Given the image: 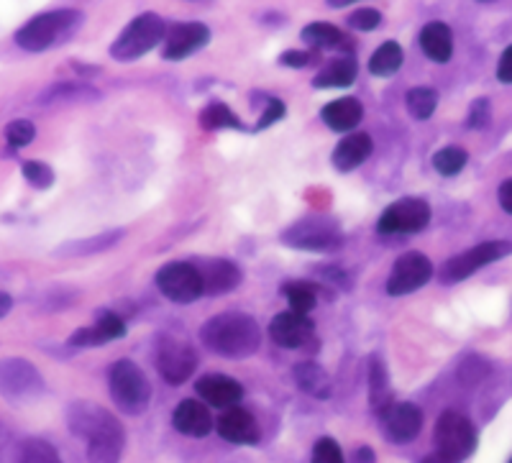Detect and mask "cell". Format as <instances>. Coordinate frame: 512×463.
I'll use <instances>...</instances> for the list:
<instances>
[{
  "label": "cell",
  "mask_w": 512,
  "mask_h": 463,
  "mask_svg": "<svg viewBox=\"0 0 512 463\" xmlns=\"http://www.w3.org/2000/svg\"><path fill=\"white\" fill-rule=\"evenodd\" d=\"M292 374H295L297 387L303 389L305 394H310V397H315V400H328L333 394V382L328 377V371L320 364H315V361L297 364Z\"/></svg>",
  "instance_id": "obj_27"
},
{
  "label": "cell",
  "mask_w": 512,
  "mask_h": 463,
  "mask_svg": "<svg viewBox=\"0 0 512 463\" xmlns=\"http://www.w3.org/2000/svg\"><path fill=\"white\" fill-rule=\"evenodd\" d=\"M308 62H313V54L297 52V49H292V52H285L280 57L282 67H292V70H300V67H305Z\"/></svg>",
  "instance_id": "obj_44"
},
{
  "label": "cell",
  "mask_w": 512,
  "mask_h": 463,
  "mask_svg": "<svg viewBox=\"0 0 512 463\" xmlns=\"http://www.w3.org/2000/svg\"><path fill=\"white\" fill-rule=\"evenodd\" d=\"M420 49L428 59L438 64H446L454 54V34L441 21H433V24H425L420 31Z\"/></svg>",
  "instance_id": "obj_25"
},
{
  "label": "cell",
  "mask_w": 512,
  "mask_h": 463,
  "mask_svg": "<svg viewBox=\"0 0 512 463\" xmlns=\"http://www.w3.org/2000/svg\"><path fill=\"white\" fill-rule=\"evenodd\" d=\"M164 36H167L164 18L159 13H141L113 41L111 57L118 62H134L152 52L157 44H164Z\"/></svg>",
  "instance_id": "obj_5"
},
{
  "label": "cell",
  "mask_w": 512,
  "mask_h": 463,
  "mask_svg": "<svg viewBox=\"0 0 512 463\" xmlns=\"http://www.w3.org/2000/svg\"><path fill=\"white\" fill-rule=\"evenodd\" d=\"M405 103H408L410 116H413L415 121H428L438 108V95L431 87H413L408 93V98H405Z\"/></svg>",
  "instance_id": "obj_32"
},
{
  "label": "cell",
  "mask_w": 512,
  "mask_h": 463,
  "mask_svg": "<svg viewBox=\"0 0 512 463\" xmlns=\"http://www.w3.org/2000/svg\"><path fill=\"white\" fill-rule=\"evenodd\" d=\"M13 307V297L8 295V292H0V318H6L8 313H11Z\"/></svg>",
  "instance_id": "obj_48"
},
{
  "label": "cell",
  "mask_w": 512,
  "mask_h": 463,
  "mask_svg": "<svg viewBox=\"0 0 512 463\" xmlns=\"http://www.w3.org/2000/svg\"><path fill=\"white\" fill-rule=\"evenodd\" d=\"M36 136V128L31 121H24V118H18V121H11L6 128V139L13 149H24L34 141Z\"/></svg>",
  "instance_id": "obj_39"
},
{
  "label": "cell",
  "mask_w": 512,
  "mask_h": 463,
  "mask_svg": "<svg viewBox=\"0 0 512 463\" xmlns=\"http://www.w3.org/2000/svg\"><path fill=\"white\" fill-rule=\"evenodd\" d=\"M21 172H24L26 182H29V185H34L36 190H49V187L54 185V169L44 162H36V159L24 162Z\"/></svg>",
  "instance_id": "obj_38"
},
{
  "label": "cell",
  "mask_w": 512,
  "mask_h": 463,
  "mask_svg": "<svg viewBox=\"0 0 512 463\" xmlns=\"http://www.w3.org/2000/svg\"><path fill=\"white\" fill-rule=\"evenodd\" d=\"M433 279V264L431 259L420 251H408V254H402L400 259L395 261V267H392L390 279H387V292L392 297H402L410 295V292H418L420 287Z\"/></svg>",
  "instance_id": "obj_13"
},
{
  "label": "cell",
  "mask_w": 512,
  "mask_h": 463,
  "mask_svg": "<svg viewBox=\"0 0 512 463\" xmlns=\"http://www.w3.org/2000/svg\"><path fill=\"white\" fill-rule=\"evenodd\" d=\"M67 428L85 443L90 463H118L126 448V430L121 420L98 402L77 400L67 407Z\"/></svg>",
  "instance_id": "obj_1"
},
{
  "label": "cell",
  "mask_w": 512,
  "mask_h": 463,
  "mask_svg": "<svg viewBox=\"0 0 512 463\" xmlns=\"http://www.w3.org/2000/svg\"><path fill=\"white\" fill-rule=\"evenodd\" d=\"M123 336H126V323H123V318H118V315L111 313V310H103L93 325H85V328L72 333L70 346L90 348V346H100V343L116 341V338H123Z\"/></svg>",
  "instance_id": "obj_18"
},
{
  "label": "cell",
  "mask_w": 512,
  "mask_h": 463,
  "mask_svg": "<svg viewBox=\"0 0 512 463\" xmlns=\"http://www.w3.org/2000/svg\"><path fill=\"white\" fill-rule=\"evenodd\" d=\"M216 428L223 440L236 443V446H256L259 438H262V430H259L256 417L249 410H244V407H231V410L223 412L218 417Z\"/></svg>",
  "instance_id": "obj_17"
},
{
  "label": "cell",
  "mask_w": 512,
  "mask_h": 463,
  "mask_svg": "<svg viewBox=\"0 0 512 463\" xmlns=\"http://www.w3.org/2000/svg\"><path fill=\"white\" fill-rule=\"evenodd\" d=\"M210 41V29L205 24H177L172 29H167V36H164V49L162 57L169 59V62H180V59H187L190 54L200 52Z\"/></svg>",
  "instance_id": "obj_15"
},
{
  "label": "cell",
  "mask_w": 512,
  "mask_h": 463,
  "mask_svg": "<svg viewBox=\"0 0 512 463\" xmlns=\"http://www.w3.org/2000/svg\"><path fill=\"white\" fill-rule=\"evenodd\" d=\"M459 382L466 384V387H477L484 377L489 374V364L482 359V356H466L464 361L459 364Z\"/></svg>",
  "instance_id": "obj_37"
},
{
  "label": "cell",
  "mask_w": 512,
  "mask_h": 463,
  "mask_svg": "<svg viewBox=\"0 0 512 463\" xmlns=\"http://www.w3.org/2000/svg\"><path fill=\"white\" fill-rule=\"evenodd\" d=\"M0 394L11 402H31L44 394V379L31 361L0 359Z\"/></svg>",
  "instance_id": "obj_8"
},
{
  "label": "cell",
  "mask_w": 512,
  "mask_h": 463,
  "mask_svg": "<svg viewBox=\"0 0 512 463\" xmlns=\"http://www.w3.org/2000/svg\"><path fill=\"white\" fill-rule=\"evenodd\" d=\"M157 287L167 300L180 302H195L198 297L205 295L203 277H200V269L190 261H172V264H164L157 272Z\"/></svg>",
  "instance_id": "obj_9"
},
{
  "label": "cell",
  "mask_w": 512,
  "mask_h": 463,
  "mask_svg": "<svg viewBox=\"0 0 512 463\" xmlns=\"http://www.w3.org/2000/svg\"><path fill=\"white\" fill-rule=\"evenodd\" d=\"M111 397L126 415H141L152 402V384L134 361L121 359L108 371Z\"/></svg>",
  "instance_id": "obj_4"
},
{
  "label": "cell",
  "mask_w": 512,
  "mask_h": 463,
  "mask_svg": "<svg viewBox=\"0 0 512 463\" xmlns=\"http://www.w3.org/2000/svg\"><path fill=\"white\" fill-rule=\"evenodd\" d=\"M402 62H405V54H402L400 44L397 41H384L369 59V72L377 77H390L400 70Z\"/></svg>",
  "instance_id": "obj_29"
},
{
  "label": "cell",
  "mask_w": 512,
  "mask_h": 463,
  "mask_svg": "<svg viewBox=\"0 0 512 463\" xmlns=\"http://www.w3.org/2000/svg\"><path fill=\"white\" fill-rule=\"evenodd\" d=\"M497 197H500V205L505 213L512 215V180H505L500 185V192H497Z\"/></svg>",
  "instance_id": "obj_46"
},
{
  "label": "cell",
  "mask_w": 512,
  "mask_h": 463,
  "mask_svg": "<svg viewBox=\"0 0 512 463\" xmlns=\"http://www.w3.org/2000/svg\"><path fill=\"white\" fill-rule=\"evenodd\" d=\"M200 269V277H203V287L205 295L218 297V295H228L241 284V269L228 259H210L205 261Z\"/></svg>",
  "instance_id": "obj_21"
},
{
  "label": "cell",
  "mask_w": 512,
  "mask_h": 463,
  "mask_svg": "<svg viewBox=\"0 0 512 463\" xmlns=\"http://www.w3.org/2000/svg\"><path fill=\"white\" fill-rule=\"evenodd\" d=\"M200 126H203L205 131H218V128H236V131H244V123L239 121V116L223 103H210L208 108L200 113Z\"/></svg>",
  "instance_id": "obj_31"
},
{
  "label": "cell",
  "mask_w": 512,
  "mask_h": 463,
  "mask_svg": "<svg viewBox=\"0 0 512 463\" xmlns=\"http://www.w3.org/2000/svg\"><path fill=\"white\" fill-rule=\"evenodd\" d=\"M420 463H451V461H448V458H443V456H438V453H433V456H425Z\"/></svg>",
  "instance_id": "obj_49"
},
{
  "label": "cell",
  "mask_w": 512,
  "mask_h": 463,
  "mask_svg": "<svg viewBox=\"0 0 512 463\" xmlns=\"http://www.w3.org/2000/svg\"><path fill=\"white\" fill-rule=\"evenodd\" d=\"M282 244L290 246V249L326 254V251H336L344 246V233H341L336 220L313 215V218L297 220V223L287 226L282 231Z\"/></svg>",
  "instance_id": "obj_7"
},
{
  "label": "cell",
  "mask_w": 512,
  "mask_h": 463,
  "mask_svg": "<svg viewBox=\"0 0 512 463\" xmlns=\"http://www.w3.org/2000/svg\"><path fill=\"white\" fill-rule=\"evenodd\" d=\"M489 118H492V108H489V100L479 98L472 103V110H469V121H466V126L474 128V131H479V128H487Z\"/></svg>",
  "instance_id": "obj_42"
},
{
  "label": "cell",
  "mask_w": 512,
  "mask_h": 463,
  "mask_svg": "<svg viewBox=\"0 0 512 463\" xmlns=\"http://www.w3.org/2000/svg\"><path fill=\"white\" fill-rule=\"evenodd\" d=\"M18 463H62L57 448L47 440L31 438L24 443V451H21V461Z\"/></svg>",
  "instance_id": "obj_36"
},
{
  "label": "cell",
  "mask_w": 512,
  "mask_h": 463,
  "mask_svg": "<svg viewBox=\"0 0 512 463\" xmlns=\"http://www.w3.org/2000/svg\"><path fill=\"white\" fill-rule=\"evenodd\" d=\"M310 463H346L344 451L333 438H320L310 453Z\"/></svg>",
  "instance_id": "obj_40"
},
{
  "label": "cell",
  "mask_w": 512,
  "mask_h": 463,
  "mask_svg": "<svg viewBox=\"0 0 512 463\" xmlns=\"http://www.w3.org/2000/svg\"><path fill=\"white\" fill-rule=\"evenodd\" d=\"M282 116H285V103H282V100H277V98L267 100V108H264V113L259 116V123H256V128H259V131H262V128H269L272 123L280 121Z\"/></svg>",
  "instance_id": "obj_43"
},
{
  "label": "cell",
  "mask_w": 512,
  "mask_h": 463,
  "mask_svg": "<svg viewBox=\"0 0 512 463\" xmlns=\"http://www.w3.org/2000/svg\"><path fill=\"white\" fill-rule=\"evenodd\" d=\"M392 405H395V394H392L387 366L379 356H372L369 359V407L374 415L382 417Z\"/></svg>",
  "instance_id": "obj_23"
},
{
  "label": "cell",
  "mask_w": 512,
  "mask_h": 463,
  "mask_svg": "<svg viewBox=\"0 0 512 463\" xmlns=\"http://www.w3.org/2000/svg\"><path fill=\"white\" fill-rule=\"evenodd\" d=\"M433 440H436L438 456L448 458L451 463L466 461L477 451L479 443L477 428L472 425V420L456 410H446L438 417Z\"/></svg>",
  "instance_id": "obj_6"
},
{
  "label": "cell",
  "mask_w": 512,
  "mask_h": 463,
  "mask_svg": "<svg viewBox=\"0 0 512 463\" xmlns=\"http://www.w3.org/2000/svg\"><path fill=\"white\" fill-rule=\"evenodd\" d=\"M200 341L223 359H249L262 346V330L251 315L221 313L203 325Z\"/></svg>",
  "instance_id": "obj_2"
},
{
  "label": "cell",
  "mask_w": 512,
  "mask_h": 463,
  "mask_svg": "<svg viewBox=\"0 0 512 463\" xmlns=\"http://www.w3.org/2000/svg\"><path fill=\"white\" fill-rule=\"evenodd\" d=\"M157 369L167 384H182L198 369V354L177 336H162L157 343Z\"/></svg>",
  "instance_id": "obj_12"
},
{
  "label": "cell",
  "mask_w": 512,
  "mask_h": 463,
  "mask_svg": "<svg viewBox=\"0 0 512 463\" xmlns=\"http://www.w3.org/2000/svg\"><path fill=\"white\" fill-rule=\"evenodd\" d=\"M497 80L505 82V85H512V47H507L502 52L500 64H497Z\"/></svg>",
  "instance_id": "obj_45"
},
{
  "label": "cell",
  "mask_w": 512,
  "mask_h": 463,
  "mask_svg": "<svg viewBox=\"0 0 512 463\" xmlns=\"http://www.w3.org/2000/svg\"><path fill=\"white\" fill-rule=\"evenodd\" d=\"M356 72H359V67H356L354 57H338L333 59V62H328L326 67L315 75L313 85L318 87V90H328V87H349L351 82L356 80Z\"/></svg>",
  "instance_id": "obj_28"
},
{
  "label": "cell",
  "mask_w": 512,
  "mask_h": 463,
  "mask_svg": "<svg viewBox=\"0 0 512 463\" xmlns=\"http://www.w3.org/2000/svg\"><path fill=\"white\" fill-rule=\"evenodd\" d=\"M510 254H512L510 241H487V244H479L474 246V249L464 251V254L454 256V259H448L441 267V272H438V277H441V282L446 284L461 282V279L472 277L474 272H479V269L492 264V261H500Z\"/></svg>",
  "instance_id": "obj_10"
},
{
  "label": "cell",
  "mask_w": 512,
  "mask_h": 463,
  "mask_svg": "<svg viewBox=\"0 0 512 463\" xmlns=\"http://www.w3.org/2000/svg\"><path fill=\"white\" fill-rule=\"evenodd\" d=\"M382 24V13L374 8H356L349 16V26L356 31H374Z\"/></svg>",
  "instance_id": "obj_41"
},
{
  "label": "cell",
  "mask_w": 512,
  "mask_h": 463,
  "mask_svg": "<svg viewBox=\"0 0 512 463\" xmlns=\"http://www.w3.org/2000/svg\"><path fill=\"white\" fill-rule=\"evenodd\" d=\"M195 389H198L205 405L223 407V410L239 407L241 397H244V387L236 379L223 377V374H208V377L198 379Z\"/></svg>",
  "instance_id": "obj_19"
},
{
  "label": "cell",
  "mask_w": 512,
  "mask_h": 463,
  "mask_svg": "<svg viewBox=\"0 0 512 463\" xmlns=\"http://www.w3.org/2000/svg\"><path fill=\"white\" fill-rule=\"evenodd\" d=\"M90 98H98L93 87L88 85H75V82H59V85L49 87L47 93L41 95V105H49V103H62V100H90Z\"/></svg>",
  "instance_id": "obj_34"
},
{
  "label": "cell",
  "mask_w": 512,
  "mask_h": 463,
  "mask_svg": "<svg viewBox=\"0 0 512 463\" xmlns=\"http://www.w3.org/2000/svg\"><path fill=\"white\" fill-rule=\"evenodd\" d=\"M172 425H175L177 433L187 435V438H205L216 423H213L208 405L198 400H185L177 405L175 415H172Z\"/></svg>",
  "instance_id": "obj_20"
},
{
  "label": "cell",
  "mask_w": 512,
  "mask_h": 463,
  "mask_svg": "<svg viewBox=\"0 0 512 463\" xmlns=\"http://www.w3.org/2000/svg\"><path fill=\"white\" fill-rule=\"evenodd\" d=\"M349 463H377V456H374V451L369 446H361L351 453Z\"/></svg>",
  "instance_id": "obj_47"
},
{
  "label": "cell",
  "mask_w": 512,
  "mask_h": 463,
  "mask_svg": "<svg viewBox=\"0 0 512 463\" xmlns=\"http://www.w3.org/2000/svg\"><path fill=\"white\" fill-rule=\"evenodd\" d=\"M282 295L287 297L290 313H297V315H308L315 307V302H318L315 284L310 282H287L285 287H282Z\"/></svg>",
  "instance_id": "obj_30"
},
{
  "label": "cell",
  "mask_w": 512,
  "mask_h": 463,
  "mask_svg": "<svg viewBox=\"0 0 512 463\" xmlns=\"http://www.w3.org/2000/svg\"><path fill=\"white\" fill-rule=\"evenodd\" d=\"M320 118L331 131L346 134V131H354L359 126L361 118H364V108L356 98H338L320 110Z\"/></svg>",
  "instance_id": "obj_22"
},
{
  "label": "cell",
  "mask_w": 512,
  "mask_h": 463,
  "mask_svg": "<svg viewBox=\"0 0 512 463\" xmlns=\"http://www.w3.org/2000/svg\"><path fill=\"white\" fill-rule=\"evenodd\" d=\"M466 162H469V157H466V151L459 149V146H446V149H441L433 157V167L443 177H456L466 167Z\"/></svg>",
  "instance_id": "obj_35"
},
{
  "label": "cell",
  "mask_w": 512,
  "mask_h": 463,
  "mask_svg": "<svg viewBox=\"0 0 512 463\" xmlns=\"http://www.w3.org/2000/svg\"><path fill=\"white\" fill-rule=\"evenodd\" d=\"M372 149H374V144L367 134H351L336 146L331 162L338 172H354L359 164L367 162L369 154H372Z\"/></svg>",
  "instance_id": "obj_24"
},
{
  "label": "cell",
  "mask_w": 512,
  "mask_h": 463,
  "mask_svg": "<svg viewBox=\"0 0 512 463\" xmlns=\"http://www.w3.org/2000/svg\"><path fill=\"white\" fill-rule=\"evenodd\" d=\"M269 336L277 346L290 348V351H297V348H305L313 343L315 338V325L310 323L308 315H297V313H280L269 325Z\"/></svg>",
  "instance_id": "obj_16"
},
{
  "label": "cell",
  "mask_w": 512,
  "mask_h": 463,
  "mask_svg": "<svg viewBox=\"0 0 512 463\" xmlns=\"http://www.w3.org/2000/svg\"><path fill=\"white\" fill-rule=\"evenodd\" d=\"M379 423H382L384 438L395 446H405V443L418 438L420 430H423V410L413 402H395L379 417Z\"/></svg>",
  "instance_id": "obj_14"
},
{
  "label": "cell",
  "mask_w": 512,
  "mask_h": 463,
  "mask_svg": "<svg viewBox=\"0 0 512 463\" xmlns=\"http://www.w3.org/2000/svg\"><path fill=\"white\" fill-rule=\"evenodd\" d=\"M123 231H111V233H100V236L88 238V241H75V244H64L57 254L64 256H82V254H98V251L111 249L116 241H121Z\"/></svg>",
  "instance_id": "obj_33"
},
{
  "label": "cell",
  "mask_w": 512,
  "mask_h": 463,
  "mask_svg": "<svg viewBox=\"0 0 512 463\" xmlns=\"http://www.w3.org/2000/svg\"><path fill=\"white\" fill-rule=\"evenodd\" d=\"M431 223V205L420 200V197H402L397 203L379 215L377 231L384 236H395V233H420Z\"/></svg>",
  "instance_id": "obj_11"
},
{
  "label": "cell",
  "mask_w": 512,
  "mask_h": 463,
  "mask_svg": "<svg viewBox=\"0 0 512 463\" xmlns=\"http://www.w3.org/2000/svg\"><path fill=\"white\" fill-rule=\"evenodd\" d=\"M303 41L315 49H331V52H344V57H351L354 52V41L341 29L331 24H310L303 29Z\"/></svg>",
  "instance_id": "obj_26"
},
{
  "label": "cell",
  "mask_w": 512,
  "mask_h": 463,
  "mask_svg": "<svg viewBox=\"0 0 512 463\" xmlns=\"http://www.w3.org/2000/svg\"><path fill=\"white\" fill-rule=\"evenodd\" d=\"M510 463H512V458H510Z\"/></svg>",
  "instance_id": "obj_50"
},
{
  "label": "cell",
  "mask_w": 512,
  "mask_h": 463,
  "mask_svg": "<svg viewBox=\"0 0 512 463\" xmlns=\"http://www.w3.org/2000/svg\"><path fill=\"white\" fill-rule=\"evenodd\" d=\"M82 24V13L75 8H62V11H47L34 16L26 26L16 31V44L26 52H47L59 47L67 39L75 36Z\"/></svg>",
  "instance_id": "obj_3"
}]
</instances>
